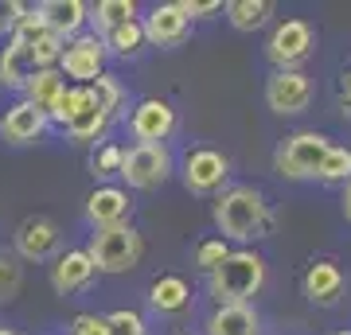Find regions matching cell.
Segmentation results:
<instances>
[{"label": "cell", "instance_id": "cell-1", "mask_svg": "<svg viewBox=\"0 0 351 335\" xmlns=\"http://www.w3.org/2000/svg\"><path fill=\"white\" fill-rule=\"evenodd\" d=\"M215 226H219L223 242L226 238H230V242H250V238L269 234L274 211H269V203H265V195L258 187L234 184L215 199Z\"/></svg>", "mask_w": 351, "mask_h": 335}, {"label": "cell", "instance_id": "cell-2", "mask_svg": "<svg viewBox=\"0 0 351 335\" xmlns=\"http://www.w3.org/2000/svg\"><path fill=\"white\" fill-rule=\"evenodd\" d=\"M47 125H59L78 145H98L106 137V129H110V117L98 106L90 86H66L55 101V110L47 113Z\"/></svg>", "mask_w": 351, "mask_h": 335}, {"label": "cell", "instance_id": "cell-3", "mask_svg": "<svg viewBox=\"0 0 351 335\" xmlns=\"http://www.w3.org/2000/svg\"><path fill=\"white\" fill-rule=\"evenodd\" d=\"M211 297L219 304H250L265 285V261L254 249H230L219 269H211Z\"/></svg>", "mask_w": 351, "mask_h": 335}, {"label": "cell", "instance_id": "cell-4", "mask_svg": "<svg viewBox=\"0 0 351 335\" xmlns=\"http://www.w3.org/2000/svg\"><path fill=\"white\" fill-rule=\"evenodd\" d=\"M86 253L98 273H129L145 258V238H141V230L133 223L106 226V230H94Z\"/></svg>", "mask_w": 351, "mask_h": 335}, {"label": "cell", "instance_id": "cell-5", "mask_svg": "<svg viewBox=\"0 0 351 335\" xmlns=\"http://www.w3.org/2000/svg\"><path fill=\"white\" fill-rule=\"evenodd\" d=\"M328 145L332 140L324 133H289L274 152V168L289 179H316V168H320Z\"/></svg>", "mask_w": 351, "mask_h": 335}, {"label": "cell", "instance_id": "cell-6", "mask_svg": "<svg viewBox=\"0 0 351 335\" xmlns=\"http://www.w3.org/2000/svg\"><path fill=\"white\" fill-rule=\"evenodd\" d=\"M55 66L63 78H71V86H90L98 75H106V43L94 32H82L63 43V55Z\"/></svg>", "mask_w": 351, "mask_h": 335}, {"label": "cell", "instance_id": "cell-7", "mask_svg": "<svg viewBox=\"0 0 351 335\" xmlns=\"http://www.w3.org/2000/svg\"><path fill=\"white\" fill-rule=\"evenodd\" d=\"M117 175L133 191H152L172 175V152H168V145H133V149H125Z\"/></svg>", "mask_w": 351, "mask_h": 335}, {"label": "cell", "instance_id": "cell-8", "mask_svg": "<svg viewBox=\"0 0 351 335\" xmlns=\"http://www.w3.org/2000/svg\"><path fill=\"white\" fill-rule=\"evenodd\" d=\"M313 43L316 36L308 20H281L274 27L269 43H265V55H269V62L277 71H297V62H304L313 55Z\"/></svg>", "mask_w": 351, "mask_h": 335}, {"label": "cell", "instance_id": "cell-9", "mask_svg": "<svg viewBox=\"0 0 351 335\" xmlns=\"http://www.w3.org/2000/svg\"><path fill=\"white\" fill-rule=\"evenodd\" d=\"M129 133L137 145H164L176 133V110L164 98H141L129 110Z\"/></svg>", "mask_w": 351, "mask_h": 335}, {"label": "cell", "instance_id": "cell-10", "mask_svg": "<svg viewBox=\"0 0 351 335\" xmlns=\"http://www.w3.org/2000/svg\"><path fill=\"white\" fill-rule=\"evenodd\" d=\"M230 175V160L219 149H191L184 156V187L191 195H215Z\"/></svg>", "mask_w": 351, "mask_h": 335}, {"label": "cell", "instance_id": "cell-11", "mask_svg": "<svg viewBox=\"0 0 351 335\" xmlns=\"http://www.w3.org/2000/svg\"><path fill=\"white\" fill-rule=\"evenodd\" d=\"M313 101V82L304 71H274L269 82H265V106L281 117H293V113H304Z\"/></svg>", "mask_w": 351, "mask_h": 335}, {"label": "cell", "instance_id": "cell-12", "mask_svg": "<svg viewBox=\"0 0 351 335\" xmlns=\"http://www.w3.org/2000/svg\"><path fill=\"white\" fill-rule=\"evenodd\" d=\"M59 249V226L47 214H27L16 226V253L27 261H47Z\"/></svg>", "mask_w": 351, "mask_h": 335}, {"label": "cell", "instance_id": "cell-13", "mask_svg": "<svg viewBox=\"0 0 351 335\" xmlns=\"http://www.w3.org/2000/svg\"><path fill=\"white\" fill-rule=\"evenodd\" d=\"M141 27H145V43H152V47H176V43H184L188 39V16L180 12V4H152L149 16L141 20Z\"/></svg>", "mask_w": 351, "mask_h": 335}, {"label": "cell", "instance_id": "cell-14", "mask_svg": "<svg viewBox=\"0 0 351 335\" xmlns=\"http://www.w3.org/2000/svg\"><path fill=\"white\" fill-rule=\"evenodd\" d=\"M129 214H133V199H129L125 187H94L86 195V219L94 223V230H106V226H121L129 223Z\"/></svg>", "mask_w": 351, "mask_h": 335}, {"label": "cell", "instance_id": "cell-15", "mask_svg": "<svg viewBox=\"0 0 351 335\" xmlns=\"http://www.w3.org/2000/svg\"><path fill=\"white\" fill-rule=\"evenodd\" d=\"M36 16L43 20L51 36H59L66 43V39L82 36V24L90 20V4H82V0H43Z\"/></svg>", "mask_w": 351, "mask_h": 335}, {"label": "cell", "instance_id": "cell-16", "mask_svg": "<svg viewBox=\"0 0 351 335\" xmlns=\"http://www.w3.org/2000/svg\"><path fill=\"white\" fill-rule=\"evenodd\" d=\"M94 261H90L86 249H66V253H59L55 258V265H51V288L59 293V297H71V293H82V288L94 281Z\"/></svg>", "mask_w": 351, "mask_h": 335}, {"label": "cell", "instance_id": "cell-17", "mask_svg": "<svg viewBox=\"0 0 351 335\" xmlns=\"http://www.w3.org/2000/svg\"><path fill=\"white\" fill-rule=\"evenodd\" d=\"M43 133H47V113L27 106L24 98L16 101V106H8L4 117H0V137L8 140V145H36Z\"/></svg>", "mask_w": 351, "mask_h": 335}, {"label": "cell", "instance_id": "cell-18", "mask_svg": "<svg viewBox=\"0 0 351 335\" xmlns=\"http://www.w3.org/2000/svg\"><path fill=\"white\" fill-rule=\"evenodd\" d=\"M301 285H304V297L313 300V304L332 308L339 300V293H343V269H339L336 261H316V265H308Z\"/></svg>", "mask_w": 351, "mask_h": 335}, {"label": "cell", "instance_id": "cell-19", "mask_svg": "<svg viewBox=\"0 0 351 335\" xmlns=\"http://www.w3.org/2000/svg\"><path fill=\"white\" fill-rule=\"evenodd\" d=\"M207 335H258L262 323H258V312L250 304H219V308L207 316L203 323Z\"/></svg>", "mask_w": 351, "mask_h": 335}, {"label": "cell", "instance_id": "cell-20", "mask_svg": "<svg viewBox=\"0 0 351 335\" xmlns=\"http://www.w3.org/2000/svg\"><path fill=\"white\" fill-rule=\"evenodd\" d=\"M63 90H66V78L59 75V66H47V71H32V78L24 82V101H27V106H36L39 113H51Z\"/></svg>", "mask_w": 351, "mask_h": 335}, {"label": "cell", "instance_id": "cell-21", "mask_svg": "<svg viewBox=\"0 0 351 335\" xmlns=\"http://www.w3.org/2000/svg\"><path fill=\"white\" fill-rule=\"evenodd\" d=\"M188 300H191L188 281H184V277H176V273H160L149 285V304L156 312H184V308H188Z\"/></svg>", "mask_w": 351, "mask_h": 335}, {"label": "cell", "instance_id": "cell-22", "mask_svg": "<svg viewBox=\"0 0 351 335\" xmlns=\"http://www.w3.org/2000/svg\"><path fill=\"white\" fill-rule=\"evenodd\" d=\"M32 59H27V51L20 47V43H4L0 47V86H8V90H24V82L32 78Z\"/></svg>", "mask_w": 351, "mask_h": 335}, {"label": "cell", "instance_id": "cell-23", "mask_svg": "<svg viewBox=\"0 0 351 335\" xmlns=\"http://www.w3.org/2000/svg\"><path fill=\"white\" fill-rule=\"evenodd\" d=\"M223 12L239 32H258V27L269 24L274 4H269V0H230V4H223Z\"/></svg>", "mask_w": 351, "mask_h": 335}, {"label": "cell", "instance_id": "cell-24", "mask_svg": "<svg viewBox=\"0 0 351 335\" xmlns=\"http://www.w3.org/2000/svg\"><path fill=\"white\" fill-rule=\"evenodd\" d=\"M90 12H94L90 20L98 24V32H94V36H106L110 27H121V24H129V20H141L133 0H98Z\"/></svg>", "mask_w": 351, "mask_h": 335}, {"label": "cell", "instance_id": "cell-25", "mask_svg": "<svg viewBox=\"0 0 351 335\" xmlns=\"http://www.w3.org/2000/svg\"><path fill=\"white\" fill-rule=\"evenodd\" d=\"M101 43H106V55H137L141 47H145V27H141V20H129V24L121 27H110L106 36H98Z\"/></svg>", "mask_w": 351, "mask_h": 335}, {"label": "cell", "instance_id": "cell-26", "mask_svg": "<svg viewBox=\"0 0 351 335\" xmlns=\"http://www.w3.org/2000/svg\"><path fill=\"white\" fill-rule=\"evenodd\" d=\"M316 179L320 184H348L351 179V149L348 145H328V152L320 156V168H316Z\"/></svg>", "mask_w": 351, "mask_h": 335}, {"label": "cell", "instance_id": "cell-27", "mask_svg": "<svg viewBox=\"0 0 351 335\" xmlns=\"http://www.w3.org/2000/svg\"><path fill=\"white\" fill-rule=\"evenodd\" d=\"M121 160H125V145H117V140H98L94 152H90V172L106 179V175H117L121 172Z\"/></svg>", "mask_w": 351, "mask_h": 335}, {"label": "cell", "instance_id": "cell-28", "mask_svg": "<svg viewBox=\"0 0 351 335\" xmlns=\"http://www.w3.org/2000/svg\"><path fill=\"white\" fill-rule=\"evenodd\" d=\"M90 90H94V98H98V106L106 110V117H110V121L125 110V86H121L113 75H98L94 82H90Z\"/></svg>", "mask_w": 351, "mask_h": 335}, {"label": "cell", "instance_id": "cell-29", "mask_svg": "<svg viewBox=\"0 0 351 335\" xmlns=\"http://www.w3.org/2000/svg\"><path fill=\"white\" fill-rule=\"evenodd\" d=\"M20 285H24V265H20V258L8 253V249H0V304L4 300H16Z\"/></svg>", "mask_w": 351, "mask_h": 335}, {"label": "cell", "instance_id": "cell-30", "mask_svg": "<svg viewBox=\"0 0 351 335\" xmlns=\"http://www.w3.org/2000/svg\"><path fill=\"white\" fill-rule=\"evenodd\" d=\"M106 323H110V335H149V327H145V316L133 308H117L106 316Z\"/></svg>", "mask_w": 351, "mask_h": 335}, {"label": "cell", "instance_id": "cell-31", "mask_svg": "<svg viewBox=\"0 0 351 335\" xmlns=\"http://www.w3.org/2000/svg\"><path fill=\"white\" fill-rule=\"evenodd\" d=\"M226 253H230V246H226L223 238H203L199 246H195V265H199L203 273H211V269L223 265Z\"/></svg>", "mask_w": 351, "mask_h": 335}, {"label": "cell", "instance_id": "cell-32", "mask_svg": "<svg viewBox=\"0 0 351 335\" xmlns=\"http://www.w3.org/2000/svg\"><path fill=\"white\" fill-rule=\"evenodd\" d=\"M24 16H27V4H20V0H0V43L12 39V32L20 27Z\"/></svg>", "mask_w": 351, "mask_h": 335}, {"label": "cell", "instance_id": "cell-33", "mask_svg": "<svg viewBox=\"0 0 351 335\" xmlns=\"http://www.w3.org/2000/svg\"><path fill=\"white\" fill-rule=\"evenodd\" d=\"M71 335H110V323H106V316L82 312V316H75V323H71Z\"/></svg>", "mask_w": 351, "mask_h": 335}, {"label": "cell", "instance_id": "cell-34", "mask_svg": "<svg viewBox=\"0 0 351 335\" xmlns=\"http://www.w3.org/2000/svg\"><path fill=\"white\" fill-rule=\"evenodd\" d=\"M176 4H180V12L188 16V24H191V20H203V16H211V12H219V8H223L219 0H176Z\"/></svg>", "mask_w": 351, "mask_h": 335}, {"label": "cell", "instance_id": "cell-35", "mask_svg": "<svg viewBox=\"0 0 351 335\" xmlns=\"http://www.w3.org/2000/svg\"><path fill=\"white\" fill-rule=\"evenodd\" d=\"M339 101H343V110L351 113V66H348V75H343V90H339Z\"/></svg>", "mask_w": 351, "mask_h": 335}, {"label": "cell", "instance_id": "cell-36", "mask_svg": "<svg viewBox=\"0 0 351 335\" xmlns=\"http://www.w3.org/2000/svg\"><path fill=\"white\" fill-rule=\"evenodd\" d=\"M343 219L351 223V179H348V187H343Z\"/></svg>", "mask_w": 351, "mask_h": 335}, {"label": "cell", "instance_id": "cell-37", "mask_svg": "<svg viewBox=\"0 0 351 335\" xmlns=\"http://www.w3.org/2000/svg\"><path fill=\"white\" fill-rule=\"evenodd\" d=\"M0 335H16V332H8V327H0Z\"/></svg>", "mask_w": 351, "mask_h": 335}, {"label": "cell", "instance_id": "cell-38", "mask_svg": "<svg viewBox=\"0 0 351 335\" xmlns=\"http://www.w3.org/2000/svg\"><path fill=\"white\" fill-rule=\"evenodd\" d=\"M336 335H351V332H336Z\"/></svg>", "mask_w": 351, "mask_h": 335}]
</instances>
